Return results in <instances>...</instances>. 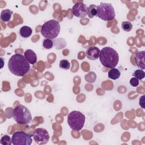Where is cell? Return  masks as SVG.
<instances>
[{"instance_id":"obj_1","label":"cell","mask_w":145,"mask_h":145,"mask_svg":"<svg viewBox=\"0 0 145 145\" xmlns=\"http://www.w3.org/2000/svg\"><path fill=\"white\" fill-rule=\"evenodd\" d=\"M8 67L10 72L15 75L23 76L30 70L29 63L24 56L15 54L8 60Z\"/></svg>"},{"instance_id":"obj_2","label":"cell","mask_w":145,"mask_h":145,"mask_svg":"<svg viewBox=\"0 0 145 145\" xmlns=\"http://www.w3.org/2000/svg\"><path fill=\"white\" fill-rule=\"evenodd\" d=\"M99 59L101 63L108 68H115L119 61L118 53L113 48L106 46L100 52Z\"/></svg>"},{"instance_id":"obj_3","label":"cell","mask_w":145,"mask_h":145,"mask_svg":"<svg viewBox=\"0 0 145 145\" xmlns=\"http://www.w3.org/2000/svg\"><path fill=\"white\" fill-rule=\"evenodd\" d=\"M60 28L59 23L56 20L52 19L42 24L41 33L45 39L53 40L59 35Z\"/></svg>"},{"instance_id":"obj_4","label":"cell","mask_w":145,"mask_h":145,"mask_svg":"<svg viewBox=\"0 0 145 145\" xmlns=\"http://www.w3.org/2000/svg\"><path fill=\"white\" fill-rule=\"evenodd\" d=\"M12 114L13 118L18 124L27 125L32 120L29 110L22 104L16 106Z\"/></svg>"},{"instance_id":"obj_5","label":"cell","mask_w":145,"mask_h":145,"mask_svg":"<svg viewBox=\"0 0 145 145\" xmlns=\"http://www.w3.org/2000/svg\"><path fill=\"white\" fill-rule=\"evenodd\" d=\"M97 16L104 21L114 20L116 13L112 4L101 2L100 5L97 6Z\"/></svg>"},{"instance_id":"obj_6","label":"cell","mask_w":145,"mask_h":145,"mask_svg":"<svg viewBox=\"0 0 145 145\" xmlns=\"http://www.w3.org/2000/svg\"><path fill=\"white\" fill-rule=\"evenodd\" d=\"M85 116L76 110L71 112L67 116V123L70 128L75 131L80 130L85 122Z\"/></svg>"},{"instance_id":"obj_7","label":"cell","mask_w":145,"mask_h":145,"mask_svg":"<svg viewBox=\"0 0 145 145\" xmlns=\"http://www.w3.org/2000/svg\"><path fill=\"white\" fill-rule=\"evenodd\" d=\"M11 142L14 145H30L32 142V136L25 131H16L12 134Z\"/></svg>"},{"instance_id":"obj_8","label":"cell","mask_w":145,"mask_h":145,"mask_svg":"<svg viewBox=\"0 0 145 145\" xmlns=\"http://www.w3.org/2000/svg\"><path fill=\"white\" fill-rule=\"evenodd\" d=\"M35 142L39 144H45L50 139L48 131L44 128H37L32 134Z\"/></svg>"},{"instance_id":"obj_9","label":"cell","mask_w":145,"mask_h":145,"mask_svg":"<svg viewBox=\"0 0 145 145\" xmlns=\"http://www.w3.org/2000/svg\"><path fill=\"white\" fill-rule=\"evenodd\" d=\"M88 7L83 2L75 3L72 7V14L74 16L82 18L87 15Z\"/></svg>"},{"instance_id":"obj_10","label":"cell","mask_w":145,"mask_h":145,"mask_svg":"<svg viewBox=\"0 0 145 145\" xmlns=\"http://www.w3.org/2000/svg\"><path fill=\"white\" fill-rule=\"evenodd\" d=\"M145 52L144 50L138 52L134 56V60L137 66L142 70L145 69V61H144Z\"/></svg>"},{"instance_id":"obj_11","label":"cell","mask_w":145,"mask_h":145,"mask_svg":"<svg viewBox=\"0 0 145 145\" xmlns=\"http://www.w3.org/2000/svg\"><path fill=\"white\" fill-rule=\"evenodd\" d=\"M100 49L96 46H91L86 52V57L90 60L97 59L100 54Z\"/></svg>"},{"instance_id":"obj_12","label":"cell","mask_w":145,"mask_h":145,"mask_svg":"<svg viewBox=\"0 0 145 145\" xmlns=\"http://www.w3.org/2000/svg\"><path fill=\"white\" fill-rule=\"evenodd\" d=\"M24 56L25 58V59L27 60V61L32 65H33L37 62L36 54L31 49L27 50L24 53Z\"/></svg>"},{"instance_id":"obj_13","label":"cell","mask_w":145,"mask_h":145,"mask_svg":"<svg viewBox=\"0 0 145 145\" xmlns=\"http://www.w3.org/2000/svg\"><path fill=\"white\" fill-rule=\"evenodd\" d=\"M13 12L9 9H5L1 11V19L4 22H8L11 20Z\"/></svg>"},{"instance_id":"obj_14","label":"cell","mask_w":145,"mask_h":145,"mask_svg":"<svg viewBox=\"0 0 145 145\" xmlns=\"http://www.w3.org/2000/svg\"><path fill=\"white\" fill-rule=\"evenodd\" d=\"M32 29L29 27L27 25H24L21 27L19 31L20 35L24 38L29 37L32 35Z\"/></svg>"},{"instance_id":"obj_15","label":"cell","mask_w":145,"mask_h":145,"mask_svg":"<svg viewBox=\"0 0 145 145\" xmlns=\"http://www.w3.org/2000/svg\"><path fill=\"white\" fill-rule=\"evenodd\" d=\"M120 75H121V72H120V70L116 68L111 69L109 71L108 74V77L113 80H116V79H118L120 76Z\"/></svg>"},{"instance_id":"obj_16","label":"cell","mask_w":145,"mask_h":145,"mask_svg":"<svg viewBox=\"0 0 145 145\" xmlns=\"http://www.w3.org/2000/svg\"><path fill=\"white\" fill-rule=\"evenodd\" d=\"M87 15L89 18L97 16V6L95 5H90L88 7Z\"/></svg>"},{"instance_id":"obj_17","label":"cell","mask_w":145,"mask_h":145,"mask_svg":"<svg viewBox=\"0 0 145 145\" xmlns=\"http://www.w3.org/2000/svg\"><path fill=\"white\" fill-rule=\"evenodd\" d=\"M122 28L123 31L126 32H129L133 28V24L131 22L129 21H125L123 22L122 23Z\"/></svg>"},{"instance_id":"obj_18","label":"cell","mask_w":145,"mask_h":145,"mask_svg":"<svg viewBox=\"0 0 145 145\" xmlns=\"http://www.w3.org/2000/svg\"><path fill=\"white\" fill-rule=\"evenodd\" d=\"M133 75L138 80H142L145 77V72L142 70H137L134 71Z\"/></svg>"},{"instance_id":"obj_19","label":"cell","mask_w":145,"mask_h":145,"mask_svg":"<svg viewBox=\"0 0 145 145\" xmlns=\"http://www.w3.org/2000/svg\"><path fill=\"white\" fill-rule=\"evenodd\" d=\"M0 143L2 145H10L11 143H12L10 137L7 135H5L2 137Z\"/></svg>"},{"instance_id":"obj_20","label":"cell","mask_w":145,"mask_h":145,"mask_svg":"<svg viewBox=\"0 0 145 145\" xmlns=\"http://www.w3.org/2000/svg\"><path fill=\"white\" fill-rule=\"evenodd\" d=\"M59 67L63 70H69L70 67V63L68 60L62 59L59 62Z\"/></svg>"},{"instance_id":"obj_21","label":"cell","mask_w":145,"mask_h":145,"mask_svg":"<svg viewBox=\"0 0 145 145\" xmlns=\"http://www.w3.org/2000/svg\"><path fill=\"white\" fill-rule=\"evenodd\" d=\"M42 45H43V47L45 49H50L53 46V41L50 39H45L43 40Z\"/></svg>"},{"instance_id":"obj_22","label":"cell","mask_w":145,"mask_h":145,"mask_svg":"<svg viewBox=\"0 0 145 145\" xmlns=\"http://www.w3.org/2000/svg\"><path fill=\"white\" fill-rule=\"evenodd\" d=\"M139 80L138 79H137L135 77H133L132 78L130 79V84L131 86L134 87H136L139 85Z\"/></svg>"},{"instance_id":"obj_23","label":"cell","mask_w":145,"mask_h":145,"mask_svg":"<svg viewBox=\"0 0 145 145\" xmlns=\"http://www.w3.org/2000/svg\"><path fill=\"white\" fill-rule=\"evenodd\" d=\"M139 104L141 108H142L143 109H144V95H142L139 98Z\"/></svg>"}]
</instances>
